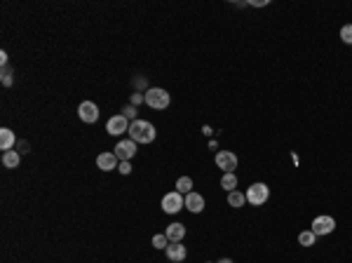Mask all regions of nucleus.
I'll return each mask as SVG.
<instances>
[{"mask_svg": "<svg viewBox=\"0 0 352 263\" xmlns=\"http://www.w3.org/2000/svg\"><path fill=\"white\" fill-rule=\"evenodd\" d=\"M218 263H232V261H230V258H221V261H218Z\"/></svg>", "mask_w": 352, "mask_h": 263, "instance_id": "393cba45", "label": "nucleus"}, {"mask_svg": "<svg viewBox=\"0 0 352 263\" xmlns=\"http://www.w3.org/2000/svg\"><path fill=\"white\" fill-rule=\"evenodd\" d=\"M314 242H317V235L312 230H303L298 235V244H303V247H312Z\"/></svg>", "mask_w": 352, "mask_h": 263, "instance_id": "a211bd4d", "label": "nucleus"}, {"mask_svg": "<svg viewBox=\"0 0 352 263\" xmlns=\"http://www.w3.org/2000/svg\"><path fill=\"white\" fill-rule=\"evenodd\" d=\"M22 162V155L16 153V150H8V153H2V164L8 167V170H16Z\"/></svg>", "mask_w": 352, "mask_h": 263, "instance_id": "2eb2a0df", "label": "nucleus"}, {"mask_svg": "<svg viewBox=\"0 0 352 263\" xmlns=\"http://www.w3.org/2000/svg\"><path fill=\"white\" fill-rule=\"evenodd\" d=\"M115 155H118L120 162H130L132 158L136 155V141H132V139L120 141V144L115 146Z\"/></svg>", "mask_w": 352, "mask_h": 263, "instance_id": "6e6552de", "label": "nucleus"}, {"mask_svg": "<svg viewBox=\"0 0 352 263\" xmlns=\"http://www.w3.org/2000/svg\"><path fill=\"white\" fill-rule=\"evenodd\" d=\"M144 101L146 106H150V108L155 110H164L169 106V92L167 90H160V87H153V90H148V92L144 94Z\"/></svg>", "mask_w": 352, "mask_h": 263, "instance_id": "f03ea898", "label": "nucleus"}, {"mask_svg": "<svg viewBox=\"0 0 352 263\" xmlns=\"http://www.w3.org/2000/svg\"><path fill=\"white\" fill-rule=\"evenodd\" d=\"M2 85H5V87L12 85V70L5 68V66H2Z\"/></svg>", "mask_w": 352, "mask_h": 263, "instance_id": "4be33fe9", "label": "nucleus"}, {"mask_svg": "<svg viewBox=\"0 0 352 263\" xmlns=\"http://www.w3.org/2000/svg\"><path fill=\"white\" fill-rule=\"evenodd\" d=\"M130 139L136 141V144H150V141H155V127L146 120H132Z\"/></svg>", "mask_w": 352, "mask_h": 263, "instance_id": "f257e3e1", "label": "nucleus"}, {"mask_svg": "<svg viewBox=\"0 0 352 263\" xmlns=\"http://www.w3.org/2000/svg\"><path fill=\"white\" fill-rule=\"evenodd\" d=\"M186 209L192 212V214H200V212L204 209V198H202L200 193H192L190 190V193L186 195Z\"/></svg>", "mask_w": 352, "mask_h": 263, "instance_id": "9b49d317", "label": "nucleus"}, {"mask_svg": "<svg viewBox=\"0 0 352 263\" xmlns=\"http://www.w3.org/2000/svg\"><path fill=\"white\" fill-rule=\"evenodd\" d=\"M207 263H214V261H207Z\"/></svg>", "mask_w": 352, "mask_h": 263, "instance_id": "a878e982", "label": "nucleus"}, {"mask_svg": "<svg viewBox=\"0 0 352 263\" xmlns=\"http://www.w3.org/2000/svg\"><path fill=\"white\" fill-rule=\"evenodd\" d=\"M244 202H246V193H240V190H232V193H228V204L230 207H244Z\"/></svg>", "mask_w": 352, "mask_h": 263, "instance_id": "dca6fc26", "label": "nucleus"}, {"mask_svg": "<svg viewBox=\"0 0 352 263\" xmlns=\"http://www.w3.org/2000/svg\"><path fill=\"white\" fill-rule=\"evenodd\" d=\"M106 132L113 134V136H120L124 132H130V124H127V116H113L106 122Z\"/></svg>", "mask_w": 352, "mask_h": 263, "instance_id": "1a4fd4ad", "label": "nucleus"}, {"mask_svg": "<svg viewBox=\"0 0 352 263\" xmlns=\"http://www.w3.org/2000/svg\"><path fill=\"white\" fill-rule=\"evenodd\" d=\"M0 148H2L5 153L14 148V132L8 130V127H2V130H0Z\"/></svg>", "mask_w": 352, "mask_h": 263, "instance_id": "4468645a", "label": "nucleus"}, {"mask_svg": "<svg viewBox=\"0 0 352 263\" xmlns=\"http://www.w3.org/2000/svg\"><path fill=\"white\" fill-rule=\"evenodd\" d=\"M216 167L223 170L226 174H228V172H235L238 170V155L230 153V150H218V153H216Z\"/></svg>", "mask_w": 352, "mask_h": 263, "instance_id": "423d86ee", "label": "nucleus"}, {"mask_svg": "<svg viewBox=\"0 0 352 263\" xmlns=\"http://www.w3.org/2000/svg\"><path fill=\"white\" fill-rule=\"evenodd\" d=\"M118 170L122 172V174H130V172H132V164H130V162H120V164H118Z\"/></svg>", "mask_w": 352, "mask_h": 263, "instance_id": "5701e85b", "label": "nucleus"}, {"mask_svg": "<svg viewBox=\"0 0 352 263\" xmlns=\"http://www.w3.org/2000/svg\"><path fill=\"white\" fill-rule=\"evenodd\" d=\"M167 240L169 242H184V238H186V226L184 224H169L167 226Z\"/></svg>", "mask_w": 352, "mask_h": 263, "instance_id": "ddd939ff", "label": "nucleus"}, {"mask_svg": "<svg viewBox=\"0 0 352 263\" xmlns=\"http://www.w3.org/2000/svg\"><path fill=\"white\" fill-rule=\"evenodd\" d=\"M164 254H167V258L172 263H184L186 256H188V252H186V247L181 244V242H169V247L164 249Z\"/></svg>", "mask_w": 352, "mask_h": 263, "instance_id": "9d476101", "label": "nucleus"}, {"mask_svg": "<svg viewBox=\"0 0 352 263\" xmlns=\"http://www.w3.org/2000/svg\"><path fill=\"white\" fill-rule=\"evenodd\" d=\"M96 167L104 172H110L118 167V155L115 153H101L99 158H96Z\"/></svg>", "mask_w": 352, "mask_h": 263, "instance_id": "f8f14e48", "label": "nucleus"}, {"mask_svg": "<svg viewBox=\"0 0 352 263\" xmlns=\"http://www.w3.org/2000/svg\"><path fill=\"white\" fill-rule=\"evenodd\" d=\"M334 228H336V218L322 214V216H317L312 221V228H310V230L320 238V235H329V232H334Z\"/></svg>", "mask_w": 352, "mask_h": 263, "instance_id": "39448f33", "label": "nucleus"}, {"mask_svg": "<svg viewBox=\"0 0 352 263\" xmlns=\"http://www.w3.org/2000/svg\"><path fill=\"white\" fill-rule=\"evenodd\" d=\"M190 188H192V178L190 176H181V178H178V181H176V190H178V193H181V195H188V193H190Z\"/></svg>", "mask_w": 352, "mask_h": 263, "instance_id": "6ab92c4d", "label": "nucleus"}, {"mask_svg": "<svg viewBox=\"0 0 352 263\" xmlns=\"http://www.w3.org/2000/svg\"><path fill=\"white\" fill-rule=\"evenodd\" d=\"M238 186V176H235V172H228V174H223L221 176V188H226L228 193H232Z\"/></svg>", "mask_w": 352, "mask_h": 263, "instance_id": "f3484780", "label": "nucleus"}, {"mask_svg": "<svg viewBox=\"0 0 352 263\" xmlns=\"http://www.w3.org/2000/svg\"><path fill=\"white\" fill-rule=\"evenodd\" d=\"M184 207H186V198L178 193V190L167 193L164 198H162V209H164L167 214H176V212H181Z\"/></svg>", "mask_w": 352, "mask_h": 263, "instance_id": "20e7f679", "label": "nucleus"}, {"mask_svg": "<svg viewBox=\"0 0 352 263\" xmlns=\"http://www.w3.org/2000/svg\"><path fill=\"white\" fill-rule=\"evenodd\" d=\"M78 116H80L82 122L94 124L96 120H99V108H96V104H92V101H82L80 108H78Z\"/></svg>", "mask_w": 352, "mask_h": 263, "instance_id": "0eeeda50", "label": "nucleus"}, {"mask_svg": "<svg viewBox=\"0 0 352 263\" xmlns=\"http://www.w3.org/2000/svg\"><path fill=\"white\" fill-rule=\"evenodd\" d=\"M153 247L155 249H167L169 247L167 235H155V238H153Z\"/></svg>", "mask_w": 352, "mask_h": 263, "instance_id": "aec40b11", "label": "nucleus"}, {"mask_svg": "<svg viewBox=\"0 0 352 263\" xmlns=\"http://www.w3.org/2000/svg\"><path fill=\"white\" fill-rule=\"evenodd\" d=\"M268 198H270V188L266 184H254V186L246 188V202L254 204V207H260Z\"/></svg>", "mask_w": 352, "mask_h": 263, "instance_id": "7ed1b4c3", "label": "nucleus"}, {"mask_svg": "<svg viewBox=\"0 0 352 263\" xmlns=\"http://www.w3.org/2000/svg\"><path fill=\"white\" fill-rule=\"evenodd\" d=\"M340 40L348 42V45H352V24H348V26L340 28Z\"/></svg>", "mask_w": 352, "mask_h": 263, "instance_id": "412c9836", "label": "nucleus"}, {"mask_svg": "<svg viewBox=\"0 0 352 263\" xmlns=\"http://www.w3.org/2000/svg\"><path fill=\"white\" fill-rule=\"evenodd\" d=\"M0 62H2V66L8 64V52H0Z\"/></svg>", "mask_w": 352, "mask_h": 263, "instance_id": "b1692460", "label": "nucleus"}]
</instances>
